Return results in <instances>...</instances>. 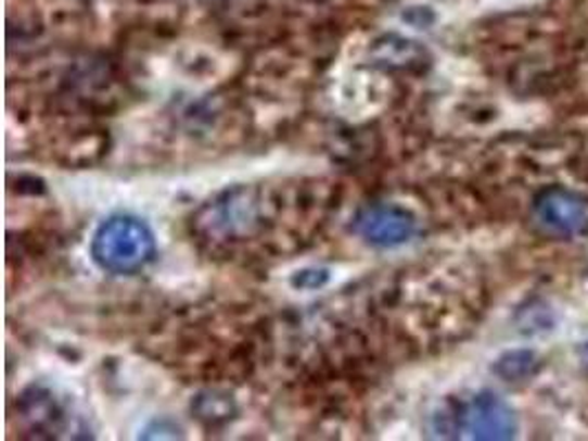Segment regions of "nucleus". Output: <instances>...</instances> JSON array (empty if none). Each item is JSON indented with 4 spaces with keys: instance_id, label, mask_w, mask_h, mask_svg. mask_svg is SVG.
I'll use <instances>...</instances> for the list:
<instances>
[{
    "instance_id": "1",
    "label": "nucleus",
    "mask_w": 588,
    "mask_h": 441,
    "mask_svg": "<svg viewBox=\"0 0 588 441\" xmlns=\"http://www.w3.org/2000/svg\"><path fill=\"white\" fill-rule=\"evenodd\" d=\"M269 203L265 192L250 186L228 190L207 205H203L194 218L196 232L207 241H245L265 230Z\"/></svg>"
},
{
    "instance_id": "2",
    "label": "nucleus",
    "mask_w": 588,
    "mask_h": 441,
    "mask_svg": "<svg viewBox=\"0 0 588 441\" xmlns=\"http://www.w3.org/2000/svg\"><path fill=\"white\" fill-rule=\"evenodd\" d=\"M91 252L102 269L113 274H135L153 261L155 235L141 218L117 214L98 228Z\"/></svg>"
},
{
    "instance_id": "3",
    "label": "nucleus",
    "mask_w": 588,
    "mask_h": 441,
    "mask_svg": "<svg viewBox=\"0 0 588 441\" xmlns=\"http://www.w3.org/2000/svg\"><path fill=\"white\" fill-rule=\"evenodd\" d=\"M534 218L551 237H584L588 235V199L562 186L547 188L534 201Z\"/></svg>"
},
{
    "instance_id": "4",
    "label": "nucleus",
    "mask_w": 588,
    "mask_h": 441,
    "mask_svg": "<svg viewBox=\"0 0 588 441\" xmlns=\"http://www.w3.org/2000/svg\"><path fill=\"white\" fill-rule=\"evenodd\" d=\"M355 230L371 245L395 248L406 243L414 235L417 220L406 207L393 203H378L371 207H363L357 214Z\"/></svg>"
},
{
    "instance_id": "5",
    "label": "nucleus",
    "mask_w": 588,
    "mask_h": 441,
    "mask_svg": "<svg viewBox=\"0 0 588 441\" xmlns=\"http://www.w3.org/2000/svg\"><path fill=\"white\" fill-rule=\"evenodd\" d=\"M459 424H463L472 439L504 441L516 434V415L494 393L476 395L468 406L459 411Z\"/></svg>"
},
{
    "instance_id": "6",
    "label": "nucleus",
    "mask_w": 588,
    "mask_h": 441,
    "mask_svg": "<svg viewBox=\"0 0 588 441\" xmlns=\"http://www.w3.org/2000/svg\"><path fill=\"white\" fill-rule=\"evenodd\" d=\"M371 64L395 73H423L430 66V53L419 42L391 34L373 42Z\"/></svg>"
},
{
    "instance_id": "7",
    "label": "nucleus",
    "mask_w": 588,
    "mask_h": 441,
    "mask_svg": "<svg viewBox=\"0 0 588 441\" xmlns=\"http://www.w3.org/2000/svg\"><path fill=\"white\" fill-rule=\"evenodd\" d=\"M21 411L25 415V419L38 428L44 430L49 434L60 432L62 424H64V413L62 408L55 404V400L51 398L49 391L40 389V387H31L23 400H21Z\"/></svg>"
},
{
    "instance_id": "8",
    "label": "nucleus",
    "mask_w": 588,
    "mask_h": 441,
    "mask_svg": "<svg viewBox=\"0 0 588 441\" xmlns=\"http://www.w3.org/2000/svg\"><path fill=\"white\" fill-rule=\"evenodd\" d=\"M192 413L196 415L199 421L205 426H216V424H226L234 417L237 404L230 395L218 393V391H205L199 393L192 402Z\"/></svg>"
},
{
    "instance_id": "9",
    "label": "nucleus",
    "mask_w": 588,
    "mask_h": 441,
    "mask_svg": "<svg viewBox=\"0 0 588 441\" xmlns=\"http://www.w3.org/2000/svg\"><path fill=\"white\" fill-rule=\"evenodd\" d=\"M538 366L540 362L534 351H509L496 362L494 371L507 382H519L532 378L538 371Z\"/></svg>"
},
{
    "instance_id": "10",
    "label": "nucleus",
    "mask_w": 588,
    "mask_h": 441,
    "mask_svg": "<svg viewBox=\"0 0 588 441\" xmlns=\"http://www.w3.org/2000/svg\"><path fill=\"white\" fill-rule=\"evenodd\" d=\"M327 280H329V272L327 269H305V272H298V276L293 278V285L307 287V289H318Z\"/></svg>"
}]
</instances>
